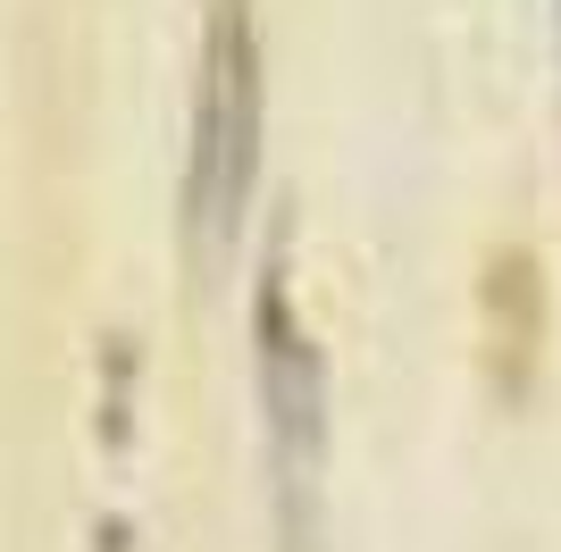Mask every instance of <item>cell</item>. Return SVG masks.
Returning <instances> with one entry per match:
<instances>
[{
    "mask_svg": "<svg viewBox=\"0 0 561 552\" xmlns=\"http://www.w3.org/2000/svg\"><path fill=\"white\" fill-rule=\"evenodd\" d=\"M260 176V25L252 0H210L202 68H193V151H185V227L193 252H218Z\"/></svg>",
    "mask_w": 561,
    "mask_h": 552,
    "instance_id": "1",
    "label": "cell"
},
{
    "mask_svg": "<svg viewBox=\"0 0 561 552\" xmlns=\"http://www.w3.org/2000/svg\"><path fill=\"white\" fill-rule=\"evenodd\" d=\"M260 326V393H268V460H277V510L285 528L310 536V503H319V460H328V360L294 319L285 268L260 276L252 301Z\"/></svg>",
    "mask_w": 561,
    "mask_h": 552,
    "instance_id": "2",
    "label": "cell"
},
{
    "mask_svg": "<svg viewBox=\"0 0 561 552\" xmlns=\"http://www.w3.org/2000/svg\"><path fill=\"white\" fill-rule=\"evenodd\" d=\"M478 310H486V344H494V368L519 377L528 352L545 335V294H537V260L528 252H494L486 260V285H478Z\"/></svg>",
    "mask_w": 561,
    "mask_h": 552,
    "instance_id": "3",
    "label": "cell"
}]
</instances>
